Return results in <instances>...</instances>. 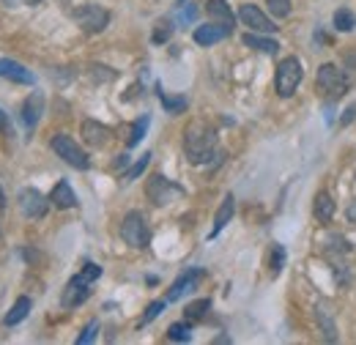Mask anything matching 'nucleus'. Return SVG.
<instances>
[{
	"label": "nucleus",
	"mask_w": 356,
	"mask_h": 345,
	"mask_svg": "<svg viewBox=\"0 0 356 345\" xmlns=\"http://www.w3.org/2000/svg\"><path fill=\"white\" fill-rule=\"evenodd\" d=\"M315 318H318V323H321L323 337H326L329 343H334V340H337V326H334V318H332L329 304H326V302L318 304V307H315Z\"/></svg>",
	"instance_id": "obj_17"
},
{
	"label": "nucleus",
	"mask_w": 356,
	"mask_h": 345,
	"mask_svg": "<svg viewBox=\"0 0 356 345\" xmlns=\"http://www.w3.org/2000/svg\"><path fill=\"white\" fill-rule=\"evenodd\" d=\"M72 19L80 25L83 33H102L110 25V11L96 6V3H86V6H77L72 11Z\"/></svg>",
	"instance_id": "obj_4"
},
{
	"label": "nucleus",
	"mask_w": 356,
	"mask_h": 345,
	"mask_svg": "<svg viewBox=\"0 0 356 345\" xmlns=\"http://www.w3.org/2000/svg\"><path fill=\"white\" fill-rule=\"evenodd\" d=\"M184 154L192 165H206L217 154V131L206 121H192L184 129Z\"/></svg>",
	"instance_id": "obj_1"
},
{
	"label": "nucleus",
	"mask_w": 356,
	"mask_h": 345,
	"mask_svg": "<svg viewBox=\"0 0 356 345\" xmlns=\"http://www.w3.org/2000/svg\"><path fill=\"white\" fill-rule=\"evenodd\" d=\"M121 239L132 247V250H145L151 244V230L148 222L140 211H129L121 222Z\"/></svg>",
	"instance_id": "obj_5"
},
{
	"label": "nucleus",
	"mask_w": 356,
	"mask_h": 345,
	"mask_svg": "<svg viewBox=\"0 0 356 345\" xmlns=\"http://www.w3.org/2000/svg\"><path fill=\"white\" fill-rule=\"evenodd\" d=\"M189 326H192V323H173V326L168 329V340H173V343H189V340H192Z\"/></svg>",
	"instance_id": "obj_26"
},
{
	"label": "nucleus",
	"mask_w": 356,
	"mask_h": 345,
	"mask_svg": "<svg viewBox=\"0 0 356 345\" xmlns=\"http://www.w3.org/2000/svg\"><path fill=\"white\" fill-rule=\"evenodd\" d=\"M354 118H356V102L346 110V115L340 118V127H348V124H354Z\"/></svg>",
	"instance_id": "obj_34"
},
{
	"label": "nucleus",
	"mask_w": 356,
	"mask_h": 345,
	"mask_svg": "<svg viewBox=\"0 0 356 345\" xmlns=\"http://www.w3.org/2000/svg\"><path fill=\"white\" fill-rule=\"evenodd\" d=\"M334 28H337L340 33H351V31L356 28L354 11H348V8H337V11H334Z\"/></svg>",
	"instance_id": "obj_25"
},
{
	"label": "nucleus",
	"mask_w": 356,
	"mask_h": 345,
	"mask_svg": "<svg viewBox=\"0 0 356 345\" xmlns=\"http://www.w3.org/2000/svg\"><path fill=\"white\" fill-rule=\"evenodd\" d=\"M334 216V200L329 192H318L315 195V219L318 222H332Z\"/></svg>",
	"instance_id": "obj_22"
},
{
	"label": "nucleus",
	"mask_w": 356,
	"mask_h": 345,
	"mask_svg": "<svg viewBox=\"0 0 356 345\" xmlns=\"http://www.w3.org/2000/svg\"><path fill=\"white\" fill-rule=\"evenodd\" d=\"M241 42L247 44V47H252V49H258V52H266V55H277V49H280V44L274 42V39H268L266 33H244V39Z\"/></svg>",
	"instance_id": "obj_19"
},
{
	"label": "nucleus",
	"mask_w": 356,
	"mask_h": 345,
	"mask_svg": "<svg viewBox=\"0 0 356 345\" xmlns=\"http://www.w3.org/2000/svg\"><path fill=\"white\" fill-rule=\"evenodd\" d=\"M315 86H318V93H321V96H326V99L334 102V99H340V96L348 93L351 80L346 77V72H343L340 66L323 63V66L318 69V74H315Z\"/></svg>",
	"instance_id": "obj_3"
},
{
	"label": "nucleus",
	"mask_w": 356,
	"mask_h": 345,
	"mask_svg": "<svg viewBox=\"0 0 356 345\" xmlns=\"http://www.w3.org/2000/svg\"><path fill=\"white\" fill-rule=\"evenodd\" d=\"M203 277H206V274H203V268H189V271H184L176 282H173V288L168 291V302H178L184 294L195 291V288H197V282H200Z\"/></svg>",
	"instance_id": "obj_12"
},
{
	"label": "nucleus",
	"mask_w": 356,
	"mask_h": 345,
	"mask_svg": "<svg viewBox=\"0 0 356 345\" xmlns=\"http://www.w3.org/2000/svg\"><path fill=\"white\" fill-rule=\"evenodd\" d=\"M170 36H173V22H170V19H159V22L154 25V36H151L154 44H165Z\"/></svg>",
	"instance_id": "obj_27"
},
{
	"label": "nucleus",
	"mask_w": 356,
	"mask_h": 345,
	"mask_svg": "<svg viewBox=\"0 0 356 345\" xmlns=\"http://www.w3.org/2000/svg\"><path fill=\"white\" fill-rule=\"evenodd\" d=\"M206 11H209L211 22H220V25L233 31V11H230V6L225 0H209L206 3Z\"/></svg>",
	"instance_id": "obj_18"
},
{
	"label": "nucleus",
	"mask_w": 356,
	"mask_h": 345,
	"mask_svg": "<svg viewBox=\"0 0 356 345\" xmlns=\"http://www.w3.org/2000/svg\"><path fill=\"white\" fill-rule=\"evenodd\" d=\"M49 145H52V151H55L66 165H72V168H77V170H88V165H90L88 154L74 143V137H69V134H55V137L49 140Z\"/></svg>",
	"instance_id": "obj_6"
},
{
	"label": "nucleus",
	"mask_w": 356,
	"mask_h": 345,
	"mask_svg": "<svg viewBox=\"0 0 356 345\" xmlns=\"http://www.w3.org/2000/svg\"><path fill=\"white\" fill-rule=\"evenodd\" d=\"M305 77V69H302V61L296 55H288L277 63V74H274V90L277 96L282 99H291L296 93V88Z\"/></svg>",
	"instance_id": "obj_2"
},
{
	"label": "nucleus",
	"mask_w": 356,
	"mask_h": 345,
	"mask_svg": "<svg viewBox=\"0 0 356 345\" xmlns=\"http://www.w3.org/2000/svg\"><path fill=\"white\" fill-rule=\"evenodd\" d=\"M0 77H3V80H11V83H19V86H33V83H36V77H33L22 63H17V61H11V58H3V61H0Z\"/></svg>",
	"instance_id": "obj_14"
},
{
	"label": "nucleus",
	"mask_w": 356,
	"mask_h": 345,
	"mask_svg": "<svg viewBox=\"0 0 356 345\" xmlns=\"http://www.w3.org/2000/svg\"><path fill=\"white\" fill-rule=\"evenodd\" d=\"M148 162H151V154H143V157H140V162H134L132 165V170L124 172V181H134L137 175H143V170L148 168Z\"/></svg>",
	"instance_id": "obj_31"
},
{
	"label": "nucleus",
	"mask_w": 356,
	"mask_h": 345,
	"mask_svg": "<svg viewBox=\"0 0 356 345\" xmlns=\"http://www.w3.org/2000/svg\"><path fill=\"white\" fill-rule=\"evenodd\" d=\"M159 102H162V107L170 113V115H181L184 110H186V96H168V93H162L159 90Z\"/></svg>",
	"instance_id": "obj_24"
},
{
	"label": "nucleus",
	"mask_w": 356,
	"mask_h": 345,
	"mask_svg": "<svg viewBox=\"0 0 356 345\" xmlns=\"http://www.w3.org/2000/svg\"><path fill=\"white\" fill-rule=\"evenodd\" d=\"M31 307H33V304H31V299H28V296H19V299L14 302V307L8 310V315L3 318V323H6V326H17V323H22V321L28 318Z\"/></svg>",
	"instance_id": "obj_21"
},
{
	"label": "nucleus",
	"mask_w": 356,
	"mask_h": 345,
	"mask_svg": "<svg viewBox=\"0 0 356 345\" xmlns=\"http://www.w3.org/2000/svg\"><path fill=\"white\" fill-rule=\"evenodd\" d=\"M209 310H211V299H197L184 310V318H186V323H200Z\"/></svg>",
	"instance_id": "obj_23"
},
{
	"label": "nucleus",
	"mask_w": 356,
	"mask_h": 345,
	"mask_svg": "<svg viewBox=\"0 0 356 345\" xmlns=\"http://www.w3.org/2000/svg\"><path fill=\"white\" fill-rule=\"evenodd\" d=\"M96 335H99V323H96V321H90L88 326L83 329V335L77 337V345H88V343H93V340H96Z\"/></svg>",
	"instance_id": "obj_32"
},
{
	"label": "nucleus",
	"mask_w": 356,
	"mask_h": 345,
	"mask_svg": "<svg viewBox=\"0 0 356 345\" xmlns=\"http://www.w3.org/2000/svg\"><path fill=\"white\" fill-rule=\"evenodd\" d=\"M8 129V121H6V113L0 110V131H6Z\"/></svg>",
	"instance_id": "obj_38"
},
{
	"label": "nucleus",
	"mask_w": 356,
	"mask_h": 345,
	"mask_svg": "<svg viewBox=\"0 0 356 345\" xmlns=\"http://www.w3.org/2000/svg\"><path fill=\"white\" fill-rule=\"evenodd\" d=\"M238 19H241V25H247L252 33H274V31H277V25L268 19L258 6H252V3H244V6L238 8Z\"/></svg>",
	"instance_id": "obj_8"
},
{
	"label": "nucleus",
	"mask_w": 356,
	"mask_h": 345,
	"mask_svg": "<svg viewBox=\"0 0 356 345\" xmlns=\"http://www.w3.org/2000/svg\"><path fill=\"white\" fill-rule=\"evenodd\" d=\"M148 124H151V118H148V115H143V118L134 124L132 134H129V140H127V145H129V148H134V145H137V143L145 137V131H148Z\"/></svg>",
	"instance_id": "obj_28"
},
{
	"label": "nucleus",
	"mask_w": 356,
	"mask_h": 345,
	"mask_svg": "<svg viewBox=\"0 0 356 345\" xmlns=\"http://www.w3.org/2000/svg\"><path fill=\"white\" fill-rule=\"evenodd\" d=\"M165 304H168V299H165V302H154V304H148V310H145V315L140 318V323H143V326H145V323H151V321H154V318H156V315H159V312L165 310Z\"/></svg>",
	"instance_id": "obj_33"
},
{
	"label": "nucleus",
	"mask_w": 356,
	"mask_h": 345,
	"mask_svg": "<svg viewBox=\"0 0 356 345\" xmlns=\"http://www.w3.org/2000/svg\"><path fill=\"white\" fill-rule=\"evenodd\" d=\"M42 113H44V93L33 90L25 102H22V121L28 129H36V124L42 121Z\"/></svg>",
	"instance_id": "obj_13"
},
{
	"label": "nucleus",
	"mask_w": 356,
	"mask_h": 345,
	"mask_svg": "<svg viewBox=\"0 0 356 345\" xmlns=\"http://www.w3.org/2000/svg\"><path fill=\"white\" fill-rule=\"evenodd\" d=\"M346 216H348V222H351V225H356V200L351 203V206H348V211H346Z\"/></svg>",
	"instance_id": "obj_37"
},
{
	"label": "nucleus",
	"mask_w": 356,
	"mask_h": 345,
	"mask_svg": "<svg viewBox=\"0 0 356 345\" xmlns=\"http://www.w3.org/2000/svg\"><path fill=\"white\" fill-rule=\"evenodd\" d=\"M195 14H197V8H195V6H184V8H181V19H184V22H192V19H195Z\"/></svg>",
	"instance_id": "obj_35"
},
{
	"label": "nucleus",
	"mask_w": 356,
	"mask_h": 345,
	"mask_svg": "<svg viewBox=\"0 0 356 345\" xmlns=\"http://www.w3.org/2000/svg\"><path fill=\"white\" fill-rule=\"evenodd\" d=\"M47 209H49V200H47L39 189H22L19 192V211H22V216L42 219L47 214Z\"/></svg>",
	"instance_id": "obj_10"
},
{
	"label": "nucleus",
	"mask_w": 356,
	"mask_h": 345,
	"mask_svg": "<svg viewBox=\"0 0 356 345\" xmlns=\"http://www.w3.org/2000/svg\"><path fill=\"white\" fill-rule=\"evenodd\" d=\"M282 263H285V250H282L280 244H274V247H271V260H268L271 274H280V271H282Z\"/></svg>",
	"instance_id": "obj_29"
},
{
	"label": "nucleus",
	"mask_w": 356,
	"mask_h": 345,
	"mask_svg": "<svg viewBox=\"0 0 356 345\" xmlns=\"http://www.w3.org/2000/svg\"><path fill=\"white\" fill-rule=\"evenodd\" d=\"M233 31L230 28H225L220 22H209V25H197L195 28V44H200V47H214V44H220L222 39H227Z\"/></svg>",
	"instance_id": "obj_11"
},
{
	"label": "nucleus",
	"mask_w": 356,
	"mask_h": 345,
	"mask_svg": "<svg viewBox=\"0 0 356 345\" xmlns=\"http://www.w3.org/2000/svg\"><path fill=\"white\" fill-rule=\"evenodd\" d=\"M80 134H83V140H86L88 145H93V148H102V145H107V140H110V129H107L104 124H99V121H83Z\"/></svg>",
	"instance_id": "obj_15"
},
{
	"label": "nucleus",
	"mask_w": 356,
	"mask_h": 345,
	"mask_svg": "<svg viewBox=\"0 0 356 345\" xmlns=\"http://www.w3.org/2000/svg\"><path fill=\"white\" fill-rule=\"evenodd\" d=\"M6 6H39L42 0H3Z\"/></svg>",
	"instance_id": "obj_36"
},
{
	"label": "nucleus",
	"mask_w": 356,
	"mask_h": 345,
	"mask_svg": "<svg viewBox=\"0 0 356 345\" xmlns=\"http://www.w3.org/2000/svg\"><path fill=\"white\" fill-rule=\"evenodd\" d=\"M49 203H52L55 209H74V206H77V195H74V189L69 186V181H58V184L52 186Z\"/></svg>",
	"instance_id": "obj_16"
},
{
	"label": "nucleus",
	"mask_w": 356,
	"mask_h": 345,
	"mask_svg": "<svg viewBox=\"0 0 356 345\" xmlns=\"http://www.w3.org/2000/svg\"><path fill=\"white\" fill-rule=\"evenodd\" d=\"M90 282H93V280L86 277L83 271H80L77 277H72V280H69V285L63 288L60 304H63V307H80V304L90 296Z\"/></svg>",
	"instance_id": "obj_9"
},
{
	"label": "nucleus",
	"mask_w": 356,
	"mask_h": 345,
	"mask_svg": "<svg viewBox=\"0 0 356 345\" xmlns=\"http://www.w3.org/2000/svg\"><path fill=\"white\" fill-rule=\"evenodd\" d=\"M181 186L173 184L170 178H165V175H151L148 178V184H145V195H148V200L154 203V206H168V203H173L176 198H181Z\"/></svg>",
	"instance_id": "obj_7"
},
{
	"label": "nucleus",
	"mask_w": 356,
	"mask_h": 345,
	"mask_svg": "<svg viewBox=\"0 0 356 345\" xmlns=\"http://www.w3.org/2000/svg\"><path fill=\"white\" fill-rule=\"evenodd\" d=\"M268 11L277 17V19H285L291 14V0H266Z\"/></svg>",
	"instance_id": "obj_30"
},
{
	"label": "nucleus",
	"mask_w": 356,
	"mask_h": 345,
	"mask_svg": "<svg viewBox=\"0 0 356 345\" xmlns=\"http://www.w3.org/2000/svg\"><path fill=\"white\" fill-rule=\"evenodd\" d=\"M233 211H236V198L233 195H225L222 206H220V211L214 216V227H211V239L214 236H220V230H222L225 225L233 219Z\"/></svg>",
	"instance_id": "obj_20"
}]
</instances>
